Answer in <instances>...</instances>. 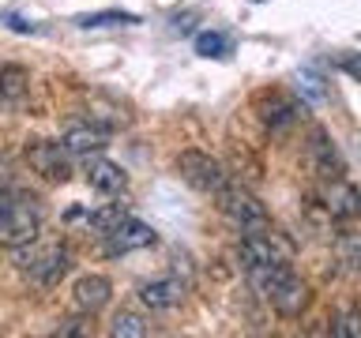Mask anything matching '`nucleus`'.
Here are the masks:
<instances>
[{
  "mask_svg": "<svg viewBox=\"0 0 361 338\" xmlns=\"http://www.w3.org/2000/svg\"><path fill=\"white\" fill-rule=\"evenodd\" d=\"M248 286H252L264 301L275 304V312H282V315H301L305 304H309V286H305L286 263L248 267Z\"/></svg>",
  "mask_w": 361,
  "mask_h": 338,
  "instance_id": "1",
  "label": "nucleus"
},
{
  "mask_svg": "<svg viewBox=\"0 0 361 338\" xmlns=\"http://www.w3.org/2000/svg\"><path fill=\"white\" fill-rule=\"evenodd\" d=\"M16 267L30 282H38V286H56V282L68 275V267H72V256H68L61 244H34V241H27V244L16 248Z\"/></svg>",
  "mask_w": 361,
  "mask_h": 338,
  "instance_id": "2",
  "label": "nucleus"
},
{
  "mask_svg": "<svg viewBox=\"0 0 361 338\" xmlns=\"http://www.w3.org/2000/svg\"><path fill=\"white\" fill-rule=\"evenodd\" d=\"M42 233V211L30 199H11L0 192V244L19 248L27 241H38Z\"/></svg>",
  "mask_w": 361,
  "mask_h": 338,
  "instance_id": "3",
  "label": "nucleus"
},
{
  "mask_svg": "<svg viewBox=\"0 0 361 338\" xmlns=\"http://www.w3.org/2000/svg\"><path fill=\"white\" fill-rule=\"evenodd\" d=\"M214 196H219V211L226 214V218H230L237 230H245V233H252V230H267V211H264V203H259L252 192L248 188H241V184H230V180H226V184L214 192Z\"/></svg>",
  "mask_w": 361,
  "mask_h": 338,
  "instance_id": "4",
  "label": "nucleus"
},
{
  "mask_svg": "<svg viewBox=\"0 0 361 338\" xmlns=\"http://www.w3.org/2000/svg\"><path fill=\"white\" fill-rule=\"evenodd\" d=\"M177 173L180 180H185L188 188H196V192H207V196H214L226 180V169L214 162L211 154H203V151H180L177 154Z\"/></svg>",
  "mask_w": 361,
  "mask_h": 338,
  "instance_id": "5",
  "label": "nucleus"
},
{
  "mask_svg": "<svg viewBox=\"0 0 361 338\" xmlns=\"http://www.w3.org/2000/svg\"><path fill=\"white\" fill-rule=\"evenodd\" d=\"M237 259H241V267H259V263H286L290 259V244L282 241V237L271 230H252L241 237V244H237Z\"/></svg>",
  "mask_w": 361,
  "mask_h": 338,
  "instance_id": "6",
  "label": "nucleus"
},
{
  "mask_svg": "<svg viewBox=\"0 0 361 338\" xmlns=\"http://www.w3.org/2000/svg\"><path fill=\"white\" fill-rule=\"evenodd\" d=\"M106 237V244H102V252H106L109 259H117V256H128V252H140V248H151L158 241V233L151 230L147 222H135V218H124L117 222L109 233H102Z\"/></svg>",
  "mask_w": 361,
  "mask_h": 338,
  "instance_id": "7",
  "label": "nucleus"
},
{
  "mask_svg": "<svg viewBox=\"0 0 361 338\" xmlns=\"http://www.w3.org/2000/svg\"><path fill=\"white\" fill-rule=\"evenodd\" d=\"M27 162L34 173H42L45 180H64L72 177V165H68V151L64 143H53V139H34L27 146Z\"/></svg>",
  "mask_w": 361,
  "mask_h": 338,
  "instance_id": "8",
  "label": "nucleus"
},
{
  "mask_svg": "<svg viewBox=\"0 0 361 338\" xmlns=\"http://www.w3.org/2000/svg\"><path fill=\"white\" fill-rule=\"evenodd\" d=\"M324 211H327V218H331V222H350V218H357V211H361L357 188H354V184H346L343 177H338V180H327Z\"/></svg>",
  "mask_w": 361,
  "mask_h": 338,
  "instance_id": "9",
  "label": "nucleus"
},
{
  "mask_svg": "<svg viewBox=\"0 0 361 338\" xmlns=\"http://www.w3.org/2000/svg\"><path fill=\"white\" fill-rule=\"evenodd\" d=\"M83 173H87V184H90V188H98L102 196H117V192L128 188V177H124V169H121V165H113L109 158L87 154Z\"/></svg>",
  "mask_w": 361,
  "mask_h": 338,
  "instance_id": "10",
  "label": "nucleus"
},
{
  "mask_svg": "<svg viewBox=\"0 0 361 338\" xmlns=\"http://www.w3.org/2000/svg\"><path fill=\"white\" fill-rule=\"evenodd\" d=\"M109 143V128H102L94 120H75L64 128V151L72 154H98Z\"/></svg>",
  "mask_w": 361,
  "mask_h": 338,
  "instance_id": "11",
  "label": "nucleus"
},
{
  "mask_svg": "<svg viewBox=\"0 0 361 338\" xmlns=\"http://www.w3.org/2000/svg\"><path fill=\"white\" fill-rule=\"evenodd\" d=\"M109 297H113V286H109V278H102V275H83L75 282V289H72L75 308L87 312V315H94L98 308H106Z\"/></svg>",
  "mask_w": 361,
  "mask_h": 338,
  "instance_id": "12",
  "label": "nucleus"
},
{
  "mask_svg": "<svg viewBox=\"0 0 361 338\" xmlns=\"http://www.w3.org/2000/svg\"><path fill=\"white\" fill-rule=\"evenodd\" d=\"M140 301L147 304L151 312H166V308H177L180 301H185V282L180 278H154L147 282V286L140 289Z\"/></svg>",
  "mask_w": 361,
  "mask_h": 338,
  "instance_id": "13",
  "label": "nucleus"
},
{
  "mask_svg": "<svg viewBox=\"0 0 361 338\" xmlns=\"http://www.w3.org/2000/svg\"><path fill=\"white\" fill-rule=\"evenodd\" d=\"M256 109H259V120L267 124V128H286V124L298 120L301 106L286 94H279V90H271V94H259L256 98Z\"/></svg>",
  "mask_w": 361,
  "mask_h": 338,
  "instance_id": "14",
  "label": "nucleus"
},
{
  "mask_svg": "<svg viewBox=\"0 0 361 338\" xmlns=\"http://www.w3.org/2000/svg\"><path fill=\"white\" fill-rule=\"evenodd\" d=\"M312 165H316V173H320L324 180H338V177L346 173L343 154H338V146L331 139H327L324 128L312 132Z\"/></svg>",
  "mask_w": 361,
  "mask_h": 338,
  "instance_id": "15",
  "label": "nucleus"
},
{
  "mask_svg": "<svg viewBox=\"0 0 361 338\" xmlns=\"http://www.w3.org/2000/svg\"><path fill=\"white\" fill-rule=\"evenodd\" d=\"M30 94V75L19 64H0V113L19 109Z\"/></svg>",
  "mask_w": 361,
  "mask_h": 338,
  "instance_id": "16",
  "label": "nucleus"
},
{
  "mask_svg": "<svg viewBox=\"0 0 361 338\" xmlns=\"http://www.w3.org/2000/svg\"><path fill=\"white\" fill-rule=\"evenodd\" d=\"M109 334H117V338H143V334H151V327H147L143 315H135V312H117V315H113V323H109Z\"/></svg>",
  "mask_w": 361,
  "mask_h": 338,
  "instance_id": "17",
  "label": "nucleus"
},
{
  "mask_svg": "<svg viewBox=\"0 0 361 338\" xmlns=\"http://www.w3.org/2000/svg\"><path fill=\"white\" fill-rule=\"evenodd\" d=\"M196 53L207 56V61H222V56H230V38L219 34V30H207V34L196 38Z\"/></svg>",
  "mask_w": 361,
  "mask_h": 338,
  "instance_id": "18",
  "label": "nucleus"
},
{
  "mask_svg": "<svg viewBox=\"0 0 361 338\" xmlns=\"http://www.w3.org/2000/svg\"><path fill=\"white\" fill-rule=\"evenodd\" d=\"M298 90L312 101H324L327 98V87H324V75L316 68H298Z\"/></svg>",
  "mask_w": 361,
  "mask_h": 338,
  "instance_id": "19",
  "label": "nucleus"
},
{
  "mask_svg": "<svg viewBox=\"0 0 361 338\" xmlns=\"http://www.w3.org/2000/svg\"><path fill=\"white\" fill-rule=\"evenodd\" d=\"M75 23L83 30H90V27H113V23H140V19L132 11H90V15H79Z\"/></svg>",
  "mask_w": 361,
  "mask_h": 338,
  "instance_id": "20",
  "label": "nucleus"
},
{
  "mask_svg": "<svg viewBox=\"0 0 361 338\" xmlns=\"http://www.w3.org/2000/svg\"><path fill=\"white\" fill-rule=\"evenodd\" d=\"M128 218V211H124V203H109V207H102V211H94L90 214V225H94L98 233H109L117 222H124Z\"/></svg>",
  "mask_w": 361,
  "mask_h": 338,
  "instance_id": "21",
  "label": "nucleus"
},
{
  "mask_svg": "<svg viewBox=\"0 0 361 338\" xmlns=\"http://www.w3.org/2000/svg\"><path fill=\"white\" fill-rule=\"evenodd\" d=\"M331 334L335 338H361V315L357 312H346L343 320L331 327Z\"/></svg>",
  "mask_w": 361,
  "mask_h": 338,
  "instance_id": "22",
  "label": "nucleus"
},
{
  "mask_svg": "<svg viewBox=\"0 0 361 338\" xmlns=\"http://www.w3.org/2000/svg\"><path fill=\"white\" fill-rule=\"evenodd\" d=\"M56 334H87V323L83 320H64L56 327Z\"/></svg>",
  "mask_w": 361,
  "mask_h": 338,
  "instance_id": "23",
  "label": "nucleus"
},
{
  "mask_svg": "<svg viewBox=\"0 0 361 338\" xmlns=\"http://www.w3.org/2000/svg\"><path fill=\"white\" fill-rule=\"evenodd\" d=\"M0 192H8V165L0 162Z\"/></svg>",
  "mask_w": 361,
  "mask_h": 338,
  "instance_id": "24",
  "label": "nucleus"
}]
</instances>
